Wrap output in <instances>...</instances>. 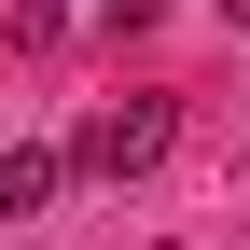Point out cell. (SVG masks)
<instances>
[{
	"label": "cell",
	"mask_w": 250,
	"mask_h": 250,
	"mask_svg": "<svg viewBox=\"0 0 250 250\" xmlns=\"http://www.w3.org/2000/svg\"><path fill=\"white\" fill-rule=\"evenodd\" d=\"M167 139H181V111H167V98H111L98 125H83V153H70V167H98V181H139V167H167Z\"/></svg>",
	"instance_id": "6da1fadb"
},
{
	"label": "cell",
	"mask_w": 250,
	"mask_h": 250,
	"mask_svg": "<svg viewBox=\"0 0 250 250\" xmlns=\"http://www.w3.org/2000/svg\"><path fill=\"white\" fill-rule=\"evenodd\" d=\"M56 181H70V153H42V139H14V153H0V223H14V208H42Z\"/></svg>",
	"instance_id": "7a4b0ae2"
}]
</instances>
